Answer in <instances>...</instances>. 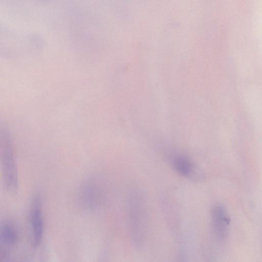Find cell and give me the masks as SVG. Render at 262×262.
Listing matches in <instances>:
<instances>
[{
    "instance_id": "obj_5",
    "label": "cell",
    "mask_w": 262,
    "mask_h": 262,
    "mask_svg": "<svg viewBox=\"0 0 262 262\" xmlns=\"http://www.w3.org/2000/svg\"><path fill=\"white\" fill-rule=\"evenodd\" d=\"M79 201L85 209L91 210L96 209L100 202V192L96 185L92 182L83 184L79 193Z\"/></svg>"
},
{
    "instance_id": "obj_1",
    "label": "cell",
    "mask_w": 262,
    "mask_h": 262,
    "mask_svg": "<svg viewBox=\"0 0 262 262\" xmlns=\"http://www.w3.org/2000/svg\"><path fill=\"white\" fill-rule=\"evenodd\" d=\"M1 159L5 186L10 192L18 187V172L10 139L5 132L1 134Z\"/></svg>"
},
{
    "instance_id": "obj_3",
    "label": "cell",
    "mask_w": 262,
    "mask_h": 262,
    "mask_svg": "<svg viewBox=\"0 0 262 262\" xmlns=\"http://www.w3.org/2000/svg\"><path fill=\"white\" fill-rule=\"evenodd\" d=\"M29 216L32 244L35 248H37L40 245L44 233L42 203L38 196L32 200Z\"/></svg>"
},
{
    "instance_id": "obj_2",
    "label": "cell",
    "mask_w": 262,
    "mask_h": 262,
    "mask_svg": "<svg viewBox=\"0 0 262 262\" xmlns=\"http://www.w3.org/2000/svg\"><path fill=\"white\" fill-rule=\"evenodd\" d=\"M134 193L129 201V222L134 242L140 245L144 238L145 210L142 199Z\"/></svg>"
},
{
    "instance_id": "obj_4",
    "label": "cell",
    "mask_w": 262,
    "mask_h": 262,
    "mask_svg": "<svg viewBox=\"0 0 262 262\" xmlns=\"http://www.w3.org/2000/svg\"><path fill=\"white\" fill-rule=\"evenodd\" d=\"M212 227L213 233L219 239L224 238L229 225V218L225 208L220 205H215L211 212Z\"/></svg>"
},
{
    "instance_id": "obj_7",
    "label": "cell",
    "mask_w": 262,
    "mask_h": 262,
    "mask_svg": "<svg viewBox=\"0 0 262 262\" xmlns=\"http://www.w3.org/2000/svg\"><path fill=\"white\" fill-rule=\"evenodd\" d=\"M172 165L176 172L185 177H190L194 172V167L192 161L184 155L175 156L172 159Z\"/></svg>"
},
{
    "instance_id": "obj_6",
    "label": "cell",
    "mask_w": 262,
    "mask_h": 262,
    "mask_svg": "<svg viewBox=\"0 0 262 262\" xmlns=\"http://www.w3.org/2000/svg\"><path fill=\"white\" fill-rule=\"evenodd\" d=\"M19 241V233L16 227L11 222L5 221L1 226L0 241L1 249L8 251L7 247L15 246ZM9 252V251H8Z\"/></svg>"
}]
</instances>
